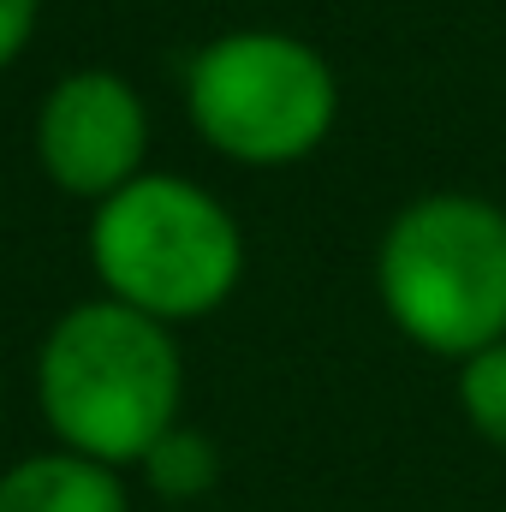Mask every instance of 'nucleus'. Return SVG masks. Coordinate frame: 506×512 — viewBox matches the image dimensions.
Listing matches in <instances>:
<instances>
[{"label": "nucleus", "mask_w": 506, "mask_h": 512, "mask_svg": "<svg viewBox=\"0 0 506 512\" xmlns=\"http://www.w3.org/2000/svg\"><path fill=\"white\" fill-rule=\"evenodd\" d=\"M185 102L209 149L245 167H286L334 131L340 84L328 60L286 30H227L197 54Z\"/></svg>", "instance_id": "20e7f679"}, {"label": "nucleus", "mask_w": 506, "mask_h": 512, "mask_svg": "<svg viewBox=\"0 0 506 512\" xmlns=\"http://www.w3.org/2000/svg\"><path fill=\"white\" fill-rule=\"evenodd\" d=\"M459 405H465L471 429L506 453V340L459 364Z\"/></svg>", "instance_id": "0eeeda50"}, {"label": "nucleus", "mask_w": 506, "mask_h": 512, "mask_svg": "<svg viewBox=\"0 0 506 512\" xmlns=\"http://www.w3.org/2000/svg\"><path fill=\"white\" fill-rule=\"evenodd\" d=\"M90 262L108 298L155 322H191L233 298L245 274V239L203 185L137 173L108 203H96Z\"/></svg>", "instance_id": "7ed1b4c3"}, {"label": "nucleus", "mask_w": 506, "mask_h": 512, "mask_svg": "<svg viewBox=\"0 0 506 512\" xmlns=\"http://www.w3.org/2000/svg\"><path fill=\"white\" fill-rule=\"evenodd\" d=\"M143 471H149V483H155L161 495L191 501V495H203V489L215 483V447H209L197 429H167V435L149 447Z\"/></svg>", "instance_id": "6e6552de"}, {"label": "nucleus", "mask_w": 506, "mask_h": 512, "mask_svg": "<svg viewBox=\"0 0 506 512\" xmlns=\"http://www.w3.org/2000/svg\"><path fill=\"white\" fill-rule=\"evenodd\" d=\"M179 387L185 370L167 322L120 298L66 310L36 358V399L54 441L114 471L143 465L149 447L179 429Z\"/></svg>", "instance_id": "f257e3e1"}, {"label": "nucleus", "mask_w": 506, "mask_h": 512, "mask_svg": "<svg viewBox=\"0 0 506 512\" xmlns=\"http://www.w3.org/2000/svg\"><path fill=\"white\" fill-rule=\"evenodd\" d=\"M393 328L435 358H477L506 340V209L435 191L393 215L376 256Z\"/></svg>", "instance_id": "f03ea898"}, {"label": "nucleus", "mask_w": 506, "mask_h": 512, "mask_svg": "<svg viewBox=\"0 0 506 512\" xmlns=\"http://www.w3.org/2000/svg\"><path fill=\"white\" fill-rule=\"evenodd\" d=\"M36 6L42 0H0V66H12L36 30Z\"/></svg>", "instance_id": "1a4fd4ad"}, {"label": "nucleus", "mask_w": 506, "mask_h": 512, "mask_svg": "<svg viewBox=\"0 0 506 512\" xmlns=\"http://www.w3.org/2000/svg\"><path fill=\"white\" fill-rule=\"evenodd\" d=\"M0 512H126V483L114 465L54 447L0 471Z\"/></svg>", "instance_id": "423d86ee"}, {"label": "nucleus", "mask_w": 506, "mask_h": 512, "mask_svg": "<svg viewBox=\"0 0 506 512\" xmlns=\"http://www.w3.org/2000/svg\"><path fill=\"white\" fill-rule=\"evenodd\" d=\"M149 149V114L120 72H72L48 90L36 114V155L42 173L66 197L108 203L137 179Z\"/></svg>", "instance_id": "39448f33"}]
</instances>
